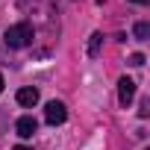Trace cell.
Segmentation results:
<instances>
[{
  "label": "cell",
  "instance_id": "5",
  "mask_svg": "<svg viewBox=\"0 0 150 150\" xmlns=\"http://www.w3.org/2000/svg\"><path fill=\"white\" fill-rule=\"evenodd\" d=\"M18 103L21 106H35L38 103V91L35 88H21L18 91Z\"/></svg>",
  "mask_w": 150,
  "mask_h": 150
},
{
  "label": "cell",
  "instance_id": "8",
  "mask_svg": "<svg viewBox=\"0 0 150 150\" xmlns=\"http://www.w3.org/2000/svg\"><path fill=\"white\" fill-rule=\"evenodd\" d=\"M129 65H132V68H141V65H144V56H141V53H132V56H129Z\"/></svg>",
  "mask_w": 150,
  "mask_h": 150
},
{
  "label": "cell",
  "instance_id": "7",
  "mask_svg": "<svg viewBox=\"0 0 150 150\" xmlns=\"http://www.w3.org/2000/svg\"><path fill=\"white\" fill-rule=\"evenodd\" d=\"M132 33H135V38H138V41H147V38H150V24H147V21H141V24H135V30H132Z\"/></svg>",
  "mask_w": 150,
  "mask_h": 150
},
{
  "label": "cell",
  "instance_id": "10",
  "mask_svg": "<svg viewBox=\"0 0 150 150\" xmlns=\"http://www.w3.org/2000/svg\"><path fill=\"white\" fill-rule=\"evenodd\" d=\"M15 150H33V147H24V144H18V147H15Z\"/></svg>",
  "mask_w": 150,
  "mask_h": 150
},
{
  "label": "cell",
  "instance_id": "4",
  "mask_svg": "<svg viewBox=\"0 0 150 150\" xmlns=\"http://www.w3.org/2000/svg\"><path fill=\"white\" fill-rule=\"evenodd\" d=\"M35 118H30V115H24V118H18V124H15V132L21 135V138H30L33 132H35Z\"/></svg>",
  "mask_w": 150,
  "mask_h": 150
},
{
  "label": "cell",
  "instance_id": "2",
  "mask_svg": "<svg viewBox=\"0 0 150 150\" xmlns=\"http://www.w3.org/2000/svg\"><path fill=\"white\" fill-rule=\"evenodd\" d=\"M65 118H68V109H65V103H59V100H50L47 103V109H44V121L47 124H65Z\"/></svg>",
  "mask_w": 150,
  "mask_h": 150
},
{
  "label": "cell",
  "instance_id": "6",
  "mask_svg": "<svg viewBox=\"0 0 150 150\" xmlns=\"http://www.w3.org/2000/svg\"><path fill=\"white\" fill-rule=\"evenodd\" d=\"M100 47H103V33H91V38H88V56H97Z\"/></svg>",
  "mask_w": 150,
  "mask_h": 150
},
{
  "label": "cell",
  "instance_id": "11",
  "mask_svg": "<svg viewBox=\"0 0 150 150\" xmlns=\"http://www.w3.org/2000/svg\"><path fill=\"white\" fill-rule=\"evenodd\" d=\"M132 3H141V6H144V3H147V0H132Z\"/></svg>",
  "mask_w": 150,
  "mask_h": 150
},
{
  "label": "cell",
  "instance_id": "9",
  "mask_svg": "<svg viewBox=\"0 0 150 150\" xmlns=\"http://www.w3.org/2000/svg\"><path fill=\"white\" fill-rule=\"evenodd\" d=\"M138 115H141V118H147V115H150V100H147V97L141 100V109H138Z\"/></svg>",
  "mask_w": 150,
  "mask_h": 150
},
{
  "label": "cell",
  "instance_id": "12",
  "mask_svg": "<svg viewBox=\"0 0 150 150\" xmlns=\"http://www.w3.org/2000/svg\"><path fill=\"white\" fill-rule=\"evenodd\" d=\"M0 91H3V77H0Z\"/></svg>",
  "mask_w": 150,
  "mask_h": 150
},
{
  "label": "cell",
  "instance_id": "1",
  "mask_svg": "<svg viewBox=\"0 0 150 150\" xmlns=\"http://www.w3.org/2000/svg\"><path fill=\"white\" fill-rule=\"evenodd\" d=\"M33 24H27V21H21V24H12L6 33H3V41H6V47H12V50H21V47H27V44H33Z\"/></svg>",
  "mask_w": 150,
  "mask_h": 150
},
{
  "label": "cell",
  "instance_id": "13",
  "mask_svg": "<svg viewBox=\"0 0 150 150\" xmlns=\"http://www.w3.org/2000/svg\"><path fill=\"white\" fill-rule=\"evenodd\" d=\"M21 3H27V0H21Z\"/></svg>",
  "mask_w": 150,
  "mask_h": 150
},
{
  "label": "cell",
  "instance_id": "3",
  "mask_svg": "<svg viewBox=\"0 0 150 150\" xmlns=\"http://www.w3.org/2000/svg\"><path fill=\"white\" fill-rule=\"evenodd\" d=\"M132 97H135V83L129 77H121V83H118V100H121V106H129Z\"/></svg>",
  "mask_w": 150,
  "mask_h": 150
}]
</instances>
